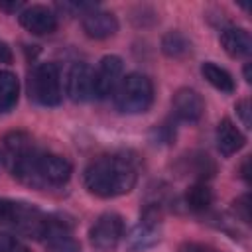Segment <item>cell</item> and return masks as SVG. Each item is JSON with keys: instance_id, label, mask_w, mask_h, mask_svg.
<instances>
[{"instance_id": "4316f807", "label": "cell", "mask_w": 252, "mask_h": 252, "mask_svg": "<svg viewBox=\"0 0 252 252\" xmlns=\"http://www.w3.org/2000/svg\"><path fill=\"white\" fill-rule=\"evenodd\" d=\"M244 79H246V83H252V65L250 63L244 65Z\"/></svg>"}, {"instance_id": "7a4b0ae2", "label": "cell", "mask_w": 252, "mask_h": 252, "mask_svg": "<svg viewBox=\"0 0 252 252\" xmlns=\"http://www.w3.org/2000/svg\"><path fill=\"white\" fill-rule=\"evenodd\" d=\"M138 179V161L128 154H106L93 159L83 175L89 193L110 199L134 189Z\"/></svg>"}, {"instance_id": "5b68a950", "label": "cell", "mask_w": 252, "mask_h": 252, "mask_svg": "<svg viewBox=\"0 0 252 252\" xmlns=\"http://www.w3.org/2000/svg\"><path fill=\"white\" fill-rule=\"evenodd\" d=\"M45 215L24 201H14L0 197V226H12L20 232H26L30 236H39V230L43 226Z\"/></svg>"}, {"instance_id": "ba28073f", "label": "cell", "mask_w": 252, "mask_h": 252, "mask_svg": "<svg viewBox=\"0 0 252 252\" xmlns=\"http://www.w3.org/2000/svg\"><path fill=\"white\" fill-rule=\"evenodd\" d=\"M122 59L118 55H106L100 59L96 71L93 73L94 79V98H108L116 91L118 83L122 81Z\"/></svg>"}, {"instance_id": "9c48e42d", "label": "cell", "mask_w": 252, "mask_h": 252, "mask_svg": "<svg viewBox=\"0 0 252 252\" xmlns=\"http://www.w3.org/2000/svg\"><path fill=\"white\" fill-rule=\"evenodd\" d=\"M93 69L87 63H73L67 71L65 79V91L67 96L73 102H85L94 98V79H93Z\"/></svg>"}, {"instance_id": "2e32d148", "label": "cell", "mask_w": 252, "mask_h": 252, "mask_svg": "<svg viewBox=\"0 0 252 252\" xmlns=\"http://www.w3.org/2000/svg\"><path fill=\"white\" fill-rule=\"evenodd\" d=\"M20 96V83L18 77L10 71L0 69V112H8L16 106Z\"/></svg>"}, {"instance_id": "5bb4252c", "label": "cell", "mask_w": 252, "mask_h": 252, "mask_svg": "<svg viewBox=\"0 0 252 252\" xmlns=\"http://www.w3.org/2000/svg\"><path fill=\"white\" fill-rule=\"evenodd\" d=\"M179 171L191 175L195 181H207L215 175L217 165L211 159V156L201 154V152H193V154L183 156L179 159Z\"/></svg>"}, {"instance_id": "3957f363", "label": "cell", "mask_w": 252, "mask_h": 252, "mask_svg": "<svg viewBox=\"0 0 252 252\" xmlns=\"http://www.w3.org/2000/svg\"><path fill=\"white\" fill-rule=\"evenodd\" d=\"M112 100L122 114L146 112L154 102V83L144 73H128L112 93Z\"/></svg>"}, {"instance_id": "484cf974", "label": "cell", "mask_w": 252, "mask_h": 252, "mask_svg": "<svg viewBox=\"0 0 252 252\" xmlns=\"http://www.w3.org/2000/svg\"><path fill=\"white\" fill-rule=\"evenodd\" d=\"M12 49L4 41H0V63H12Z\"/></svg>"}, {"instance_id": "d4e9b609", "label": "cell", "mask_w": 252, "mask_h": 252, "mask_svg": "<svg viewBox=\"0 0 252 252\" xmlns=\"http://www.w3.org/2000/svg\"><path fill=\"white\" fill-rule=\"evenodd\" d=\"M22 2L20 0H0V10L2 12H10V14H16L18 10H22Z\"/></svg>"}, {"instance_id": "4fadbf2b", "label": "cell", "mask_w": 252, "mask_h": 252, "mask_svg": "<svg viewBox=\"0 0 252 252\" xmlns=\"http://www.w3.org/2000/svg\"><path fill=\"white\" fill-rule=\"evenodd\" d=\"M220 45L230 57H248L252 51V37L244 28L226 26L220 30Z\"/></svg>"}, {"instance_id": "6da1fadb", "label": "cell", "mask_w": 252, "mask_h": 252, "mask_svg": "<svg viewBox=\"0 0 252 252\" xmlns=\"http://www.w3.org/2000/svg\"><path fill=\"white\" fill-rule=\"evenodd\" d=\"M0 156L18 181L35 189L61 187L73 173L67 158L39 150L32 136L22 130H14L4 136Z\"/></svg>"}, {"instance_id": "9a60e30c", "label": "cell", "mask_w": 252, "mask_h": 252, "mask_svg": "<svg viewBox=\"0 0 252 252\" xmlns=\"http://www.w3.org/2000/svg\"><path fill=\"white\" fill-rule=\"evenodd\" d=\"M215 136H217V148H219V152L222 156H226V158L232 156V154H236L244 146V142H246L244 134L228 118H222L219 122Z\"/></svg>"}, {"instance_id": "cb8c5ba5", "label": "cell", "mask_w": 252, "mask_h": 252, "mask_svg": "<svg viewBox=\"0 0 252 252\" xmlns=\"http://www.w3.org/2000/svg\"><path fill=\"white\" fill-rule=\"evenodd\" d=\"M179 252H217V250L203 242H185L179 246Z\"/></svg>"}, {"instance_id": "ffe728a7", "label": "cell", "mask_w": 252, "mask_h": 252, "mask_svg": "<svg viewBox=\"0 0 252 252\" xmlns=\"http://www.w3.org/2000/svg\"><path fill=\"white\" fill-rule=\"evenodd\" d=\"M0 252H32L28 244L10 232H0Z\"/></svg>"}, {"instance_id": "44dd1931", "label": "cell", "mask_w": 252, "mask_h": 252, "mask_svg": "<svg viewBox=\"0 0 252 252\" xmlns=\"http://www.w3.org/2000/svg\"><path fill=\"white\" fill-rule=\"evenodd\" d=\"M173 136H175V128L169 122H163V124H159V126L154 128V140H156V144H169L173 140Z\"/></svg>"}, {"instance_id": "7402d4cb", "label": "cell", "mask_w": 252, "mask_h": 252, "mask_svg": "<svg viewBox=\"0 0 252 252\" xmlns=\"http://www.w3.org/2000/svg\"><path fill=\"white\" fill-rule=\"evenodd\" d=\"M232 211L236 217L242 219V222H250V205H248V195H242L238 197L234 203H232Z\"/></svg>"}, {"instance_id": "277c9868", "label": "cell", "mask_w": 252, "mask_h": 252, "mask_svg": "<svg viewBox=\"0 0 252 252\" xmlns=\"http://www.w3.org/2000/svg\"><path fill=\"white\" fill-rule=\"evenodd\" d=\"M30 98H33L41 106H57L63 98L61 89V73L55 63H39L32 69L28 79Z\"/></svg>"}, {"instance_id": "30bf717a", "label": "cell", "mask_w": 252, "mask_h": 252, "mask_svg": "<svg viewBox=\"0 0 252 252\" xmlns=\"http://www.w3.org/2000/svg\"><path fill=\"white\" fill-rule=\"evenodd\" d=\"M24 30H28L33 35H49L57 30V16L51 8L41 4H32L24 8L18 16Z\"/></svg>"}, {"instance_id": "ac0fdd59", "label": "cell", "mask_w": 252, "mask_h": 252, "mask_svg": "<svg viewBox=\"0 0 252 252\" xmlns=\"http://www.w3.org/2000/svg\"><path fill=\"white\" fill-rule=\"evenodd\" d=\"M201 75L215 89H219L220 93H232L234 91V79H232V75L226 69H222L217 63H213V61H207V63L201 65Z\"/></svg>"}, {"instance_id": "52a82bcc", "label": "cell", "mask_w": 252, "mask_h": 252, "mask_svg": "<svg viewBox=\"0 0 252 252\" xmlns=\"http://www.w3.org/2000/svg\"><path fill=\"white\" fill-rule=\"evenodd\" d=\"M122 236H124V220L116 213L100 215L89 230V240H91L93 248L98 252H108V250L116 248V244L122 240Z\"/></svg>"}, {"instance_id": "f1b7e54d", "label": "cell", "mask_w": 252, "mask_h": 252, "mask_svg": "<svg viewBox=\"0 0 252 252\" xmlns=\"http://www.w3.org/2000/svg\"><path fill=\"white\" fill-rule=\"evenodd\" d=\"M0 167H2V156H0Z\"/></svg>"}, {"instance_id": "83f0119b", "label": "cell", "mask_w": 252, "mask_h": 252, "mask_svg": "<svg viewBox=\"0 0 252 252\" xmlns=\"http://www.w3.org/2000/svg\"><path fill=\"white\" fill-rule=\"evenodd\" d=\"M240 175L244 177V181H250V175H248V159H244V163L240 167Z\"/></svg>"}, {"instance_id": "8992f818", "label": "cell", "mask_w": 252, "mask_h": 252, "mask_svg": "<svg viewBox=\"0 0 252 252\" xmlns=\"http://www.w3.org/2000/svg\"><path fill=\"white\" fill-rule=\"evenodd\" d=\"M37 240H41L45 252H81V246L71 232V224L59 217L45 215Z\"/></svg>"}, {"instance_id": "e0dca14e", "label": "cell", "mask_w": 252, "mask_h": 252, "mask_svg": "<svg viewBox=\"0 0 252 252\" xmlns=\"http://www.w3.org/2000/svg\"><path fill=\"white\" fill-rule=\"evenodd\" d=\"M213 203V191L211 187L207 185V181H195L193 185L187 187L185 191V205L195 211V213H201V211H207Z\"/></svg>"}, {"instance_id": "7c38bea8", "label": "cell", "mask_w": 252, "mask_h": 252, "mask_svg": "<svg viewBox=\"0 0 252 252\" xmlns=\"http://www.w3.org/2000/svg\"><path fill=\"white\" fill-rule=\"evenodd\" d=\"M83 24V30L89 37L93 39H106V37H112L116 32H118V20L112 12H106V10H91L83 16L81 20Z\"/></svg>"}, {"instance_id": "603a6c76", "label": "cell", "mask_w": 252, "mask_h": 252, "mask_svg": "<svg viewBox=\"0 0 252 252\" xmlns=\"http://www.w3.org/2000/svg\"><path fill=\"white\" fill-rule=\"evenodd\" d=\"M234 110H236V114L240 116L242 124H244L246 128H250V100H248V98L238 100L236 106H234Z\"/></svg>"}, {"instance_id": "8fae6325", "label": "cell", "mask_w": 252, "mask_h": 252, "mask_svg": "<svg viewBox=\"0 0 252 252\" xmlns=\"http://www.w3.org/2000/svg\"><path fill=\"white\" fill-rule=\"evenodd\" d=\"M173 116L183 122H197L205 112V102L201 94L193 89H179L171 98Z\"/></svg>"}, {"instance_id": "d6986e66", "label": "cell", "mask_w": 252, "mask_h": 252, "mask_svg": "<svg viewBox=\"0 0 252 252\" xmlns=\"http://www.w3.org/2000/svg\"><path fill=\"white\" fill-rule=\"evenodd\" d=\"M161 51L167 57H185L191 51V41L185 33L171 30L161 37Z\"/></svg>"}]
</instances>
